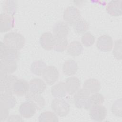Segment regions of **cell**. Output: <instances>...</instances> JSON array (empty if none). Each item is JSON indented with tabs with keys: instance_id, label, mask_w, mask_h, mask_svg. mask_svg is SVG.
I'll list each match as a JSON object with an SVG mask.
<instances>
[{
	"instance_id": "obj_1",
	"label": "cell",
	"mask_w": 122,
	"mask_h": 122,
	"mask_svg": "<svg viewBox=\"0 0 122 122\" xmlns=\"http://www.w3.org/2000/svg\"><path fill=\"white\" fill-rule=\"evenodd\" d=\"M18 78L13 75L7 74L0 71V95H12L14 85Z\"/></svg>"
},
{
	"instance_id": "obj_2",
	"label": "cell",
	"mask_w": 122,
	"mask_h": 122,
	"mask_svg": "<svg viewBox=\"0 0 122 122\" xmlns=\"http://www.w3.org/2000/svg\"><path fill=\"white\" fill-rule=\"evenodd\" d=\"M3 42L7 47L19 50L24 47L25 38L19 33L10 32L4 36Z\"/></svg>"
},
{
	"instance_id": "obj_3",
	"label": "cell",
	"mask_w": 122,
	"mask_h": 122,
	"mask_svg": "<svg viewBox=\"0 0 122 122\" xmlns=\"http://www.w3.org/2000/svg\"><path fill=\"white\" fill-rule=\"evenodd\" d=\"M90 93L83 88L80 89L74 93L73 96L74 103L75 107L78 109H90L89 98Z\"/></svg>"
},
{
	"instance_id": "obj_4",
	"label": "cell",
	"mask_w": 122,
	"mask_h": 122,
	"mask_svg": "<svg viewBox=\"0 0 122 122\" xmlns=\"http://www.w3.org/2000/svg\"><path fill=\"white\" fill-rule=\"evenodd\" d=\"M51 108L58 116L64 117L69 112L70 105L65 100L56 98L51 103Z\"/></svg>"
},
{
	"instance_id": "obj_5",
	"label": "cell",
	"mask_w": 122,
	"mask_h": 122,
	"mask_svg": "<svg viewBox=\"0 0 122 122\" xmlns=\"http://www.w3.org/2000/svg\"><path fill=\"white\" fill-rule=\"evenodd\" d=\"M81 17L79 10L74 6H68L64 10L63 20L69 25H73L77 21L81 20Z\"/></svg>"
},
{
	"instance_id": "obj_6",
	"label": "cell",
	"mask_w": 122,
	"mask_h": 122,
	"mask_svg": "<svg viewBox=\"0 0 122 122\" xmlns=\"http://www.w3.org/2000/svg\"><path fill=\"white\" fill-rule=\"evenodd\" d=\"M19 56L18 50L7 47L2 41L0 42V59L16 61Z\"/></svg>"
},
{
	"instance_id": "obj_7",
	"label": "cell",
	"mask_w": 122,
	"mask_h": 122,
	"mask_svg": "<svg viewBox=\"0 0 122 122\" xmlns=\"http://www.w3.org/2000/svg\"><path fill=\"white\" fill-rule=\"evenodd\" d=\"M42 76L45 83L48 85H51L57 81L59 77V72L56 67L50 65L46 67Z\"/></svg>"
},
{
	"instance_id": "obj_8",
	"label": "cell",
	"mask_w": 122,
	"mask_h": 122,
	"mask_svg": "<svg viewBox=\"0 0 122 122\" xmlns=\"http://www.w3.org/2000/svg\"><path fill=\"white\" fill-rule=\"evenodd\" d=\"M36 110L35 105L30 101L27 100L20 105L19 111L22 118L29 119L34 116Z\"/></svg>"
},
{
	"instance_id": "obj_9",
	"label": "cell",
	"mask_w": 122,
	"mask_h": 122,
	"mask_svg": "<svg viewBox=\"0 0 122 122\" xmlns=\"http://www.w3.org/2000/svg\"><path fill=\"white\" fill-rule=\"evenodd\" d=\"M107 114V110L103 105H99L92 107L90 108L89 115L90 118L96 121L104 120Z\"/></svg>"
},
{
	"instance_id": "obj_10",
	"label": "cell",
	"mask_w": 122,
	"mask_h": 122,
	"mask_svg": "<svg viewBox=\"0 0 122 122\" xmlns=\"http://www.w3.org/2000/svg\"><path fill=\"white\" fill-rule=\"evenodd\" d=\"M96 47L103 52L111 51L113 47V40L112 37L106 34L101 36L96 42Z\"/></svg>"
},
{
	"instance_id": "obj_11",
	"label": "cell",
	"mask_w": 122,
	"mask_h": 122,
	"mask_svg": "<svg viewBox=\"0 0 122 122\" xmlns=\"http://www.w3.org/2000/svg\"><path fill=\"white\" fill-rule=\"evenodd\" d=\"M14 26V18L13 16L2 13L0 17V31L5 32L11 30Z\"/></svg>"
},
{
	"instance_id": "obj_12",
	"label": "cell",
	"mask_w": 122,
	"mask_h": 122,
	"mask_svg": "<svg viewBox=\"0 0 122 122\" xmlns=\"http://www.w3.org/2000/svg\"><path fill=\"white\" fill-rule=\"evenodd\" d=\"M69 25L64 21H59L54 26L53 35L55 39L67 38L69 33Z\"/></svg>"
},
{
	"instance_id": "obj_13",
	"label": "cell",
	"mask_w": 122,
	"mask_h": 122,
	"mask_svg": "<svg viewBox=\"0 0 122 122\" xmlns=\"http://www.w3.org/2000/svg\"><path fill=\"white\" fill-rule=\"evenodd\" d=\"M55 39L53 34L50 32L42 33L40 38V43L41 46L46 50H51L54 49Z\"/></svg>"
},
{
	"instance_id": "obj_14",
	"label": "cell",
	"mask_w": 122,
	"mask_h": 122,
	"mask_svg": "<svg viewBox=\"0 0 122 122\" xmlns=\"http://www.w3.org/2000/svg\"><path fill=\"white\" fill-rule=\"evenodd\" d=\"M29 91L32 93L41 94L46 89V83L42 80L40 78H34L31 79L29 83Z\"/></svg>"
},
{
	"instance_id": "obj_15",
	"label": "cell",
	"mask_w": 122,
	"mask_h": 122,
	"mask_svg": "<svg viewBox=\"0 0 122 122\" xmlns=\"http://www.w3.org/2000/svg\"><path fill=\"white\" fill-rule=\"evenodd\" d=\"M122 0H112L106 6V10L108 14L112 16H120L122 14Z\"/></svg>"
},
{
	"instance_id": "obj_16",
	"label": "cell",
	"mask_w": 122,
	"mask_h": 122,
	"mask_svg": "<svg viewBox=\"0 0 122 122\" xmlns=\"http://www.w3.org/2000/svg\"><path fill=\"white\" fill-rule=\"evenodd\" d=\"M25 96L27 100L30 101L35 105L37 110L40 111L44 108L45 101L41 94L33 93L29 91Z\"/></svg>"
},
{
	"instance_id": "obj_17",
	"label": "cell",
	"mask_w": 122,
	"mask_h": 122,
	"mask_svg": "<svg viewBox=\"0 0 122 122\" xmlns=\"http://www.w3.org/2000/svg\"><path fill=\"white\" fill-rule=\"evenodd\" d=\"M67 93L70 95L74 94L81 87V81L76 77L71 76L68 77L65 81Z\"/></svg>"
},
{
	"instance_id": "obj_18",
	"label": "cell",
	"mask_w": 122,
	"mask_h": 122,
	"mask_svg": "<svg viewBox=\"0 0 122 122\" xmlns=\"http://www.w3.org/2000/svg\"><path fill=\"white\" fill-rule=\"evenodd\" d=\"M29 90V84L26 80L20 79L15 82L13 88L14 94L19 96H22L25 95Z\"/></svg>"
},
{
	"instance_id": "obj_19",
	"label": "cell",
	"mask_w": 122,
	"mask_h": 122,
	"mask_svg": "<svg viewBox=\"0 0 122 122\" xmlns=\"http://www.w3.org/2000/svg\"><path fill=\"white\" fill-rule=\"evenodd\" d=\"M83 88L88 91L90 94L98 92L101 88L100 81L94 78L87 79L83 83Z\"/></svg>"
},
{
	"instance_id": "obj_20",
	"label": "cell",
	"mask_w": 122,
	"mask_h": 122,
	"mask_svg": "<svg viewBox=\"0 0 122 122\" xmlns=\"http://www.w3.org/2000/svg\"><path fill=\"white\" fill-rule=\"evenodd\" d=\"M78 69V64L73 60H69L64 62L62 66V70L64 74L69 76L75 75Z\"/></svg>"
},
{
	"instance_id": "obj_21",
	"label": "cell",
	"mask_w": 122,
	"mask_h": 122,
	"mask_svg": "<svg viewBox=\"0 0 122 122\" xmlns=\"http://www.w3.org/2000/svg\"><path fill=\"white\" fill-rule=\"evenodd\" d=\"M0 71L7 74L14 72L17 69V64L15 61H8L0 60Z\"/></svg>"
},
{
	"instance_id": "obj_22",
	"label": "cell",
	"mask_w": 122,
	"mask_h": 122,
	"mask_svg": "<svg viewBox=\"0 0 122 122\" xmlns=\"http://www.w3.org/2000/svg\"><path fill=\"white\" fill-rule=\"evenodd\" d=\"M67 90L65 83L60 81L54 85L51 88V93L52 95L58 98H61L66 96Z\"/></svg>"
},
{
	"instance_id": "obj_23",
	"label": "cell",
	"mask_w": 122,
	"mask_h": 122,
	"mask_svg": "<svg viewBox=\"0 0 122 122\" xmlns=\"http://www.w3.org/2000/svg\"><path fill=\"white\" fill-rule=\"evenodd\" d=\"M68 53L71 56L77 57L80 55L83 51V46L81 43L77 41H71L67 48Z\"/></svg>"
},
{
	"instance_id": "obj_24",
	"label": "cell",
	"mask_w": 122,
	"mask_h": 122,
	"mask_svg": "<svg viewBox=\"0 0 122 122\" xmlns=\"http://www.w3.org/2000/svg\"><path fill=\"white\" fill-rule=\"evenodd\" d=\"M17 103L15 98L13 95H4L0 96V107L8 110L15 107Z\"/></svg>"
},
{
	"instance_id": "obj_25",
	"label": "cell",
	"mask_w": 122,
	"mask_h": 122,
	"mask_svg": "<svg viewBox=\"0 0 122 122\" xmlns=\"http://www.w3.org/2000/svg\"><path fill=\"white\" fill-rule=\"evenodd\" d=\"M46 64L41 60H37L33 61L31 64L30 70L31 72L36 75H42L46 67Z\"/></svg>"
},
{
	"instance_id": "obj_26",
	"label": "cell",
	"mask_w": 122,
	"mask_h": 122,
	"mask_svg": "<svg viewBox=\"0 0 122 122\" xmlns=\"http://www.w3.org/2000/svg\"><path fill=\"white\" fill-rule=\"evenodd\" d=\"M3 9L4 13L13 16L16 12L17 2L16 0H6L3 3Z\"/></svg>"
},
{
	"instance_id": "obj_27",
	"label": "cell",
	"mask_w": 122,
	"mask_h": 122,
	"mask_svg": "<svg viewBox=\"0 0 122 122\" xmlns=\"http://www.w3.org/2000/svg\"><path fill=\"white\" fill-rule=\"evenodd\" d=\"M39 122H58L59 119L57 115L52 112L45 111L41 113L38 117Z\"/></svg>"
},
{
	"instance_id": "obj_28",
	"label": "cell",
	"mask_w": 122,
	"mask_h": 122,
	"mask_svg": "<svg viewBox=\"0 0 122 122\" xmlns=\"http://www.w3.org/2000/svg\"><path fill=\"white\" fill-rule=\"evenodd\" d=\"M104 101V96L99 92L94 93L90 95L89 98V103L90 107L101 105Z\"/></svg>"
},
{
	"instance_id": "obj_29",
	"label": "cell",
	"mask_w": 122,
	"mask_h": 122,
	"mask_svg": "<svg viewBox=\"0 0 122 122\" xmlns=\"http://www.w3.org/2000/svg\"><path fill=\"white\" fill-rule=\"evenodd\" d=\"M73 26L75 31L78 34L85 33L89 28L88 23L86 20L81 19L77 21Z\"/></svg>"
},
{
	"instance_id": "obj_30",
	"label": "cell",
	"mask_w": 122,
	"mask_h": 122,
	"mask_svg": "<svg viewBox=\"0 0 122 122\" xmlns=\"http://www.w3.org/2000/svg\"><path fill=\"white\" fill-rule=\"evenodd\" d=\"M68 45V41L67 38L55 39L54 49V50L57 52H63L67 49Z\"/></svg>"
},
{
	"instance_id": "obj_31",
	"label": "cell",
	"mask_w": 122,
	"mask_h": 122,
	"mask_svg": "<svg viewBox=\"0 0 122 122\" xmlns=\"http://www.w3.org/2000/svg\"><path fill=\"white\" fill-rule=\"evenodd\" d=\"M122 101L120 98L114 102L111 107L112 113L116 116L122 117Z\"/></svg>"
},
{
	"instance_id": "obj_32",
	"label": "cell",
	"mask_w": 122,
	"mask_h": 122,
	"mask_svg": "<svg viewBox=\"0 0 122 122\" xmlns=\"http://www.w3.org/2000/svg\"><path fill=\"white\" fill-rule=\"evenodd\" d=\"M122 46L121 39H118L115 41L112 53L114 57L118 60H121L122 58Z\"/></svg>"
},
{
	"instance_id": "obj_33",
	"label": "cell",
	"mask_w": 122,
	"mask_h": 122,
	"mask_svg": "<svg viewBox=\"0 0 122 122\" xmlns=\"http://www.w3.org/2000/svg\"><path fill=\"white\" fill-rule=\"evenodd\" d=\"M82 44L85 47H90L95 42V37L90 32L84 33L81 38Z\"/></svg>"
},
{
	"instance_id": "obj_34",
	"label": "cell",
	"mask_w": 122,
	"mask_h": 122,
	"mask_svg": "<svg viewBox=\"0 0 122 122\" xmlns=\"http://www.w3.org/2000/svg\"><path fill=\"white\" fill-rule=\"evenodd\" d=\"M9 115V110L0 107V121L1 122L7 119Z\"/></svg>"
},
{
	"instance_id": "obj_35",
	"label": "cell",
	"mask_w": 122,
	"mask_h": 122,
	"mask_svg": "<svg viewBox=\"0 0 122 122\" xmlns=\"http://www.w3.org/2000/svg\"><path fill=\"white\" fill-rule=\"evenodd\" d=\"M7 122H23L22 118L18 115H12L8 117Z\"/></svg>"
}]
</instances>
